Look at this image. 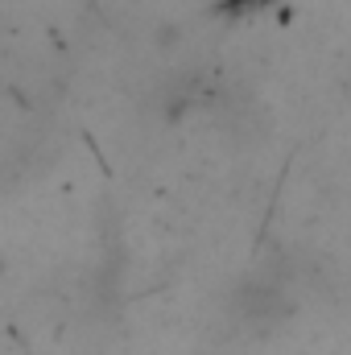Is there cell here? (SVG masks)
<instances>
[{"instance_id": "cell-1", "label": "cell", "mask_w": 351, "mask_h": 355, "mask_svg": "<svg viewBox=\"0 0 351 355\" xmlns=\"http://www.w3.org/2000/svg\"><path fill=\"white\" fill-rule=\"evenodd\" d=\"M236 318L257 331V335H273L281 322L293 318V297H289V285L281 277H252L236 289V302H232Z\"/></svg>"}]
</instances>
